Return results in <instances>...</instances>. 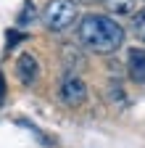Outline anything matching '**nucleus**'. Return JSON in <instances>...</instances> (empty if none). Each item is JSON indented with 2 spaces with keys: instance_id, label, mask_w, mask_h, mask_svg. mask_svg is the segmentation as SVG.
<instances>
[{
  "instance_id": "f257e3e1",
  "label": "nucleus",
  "mask_w": 145,
  "mask_h": 148,
  "mask_svg": "<svg viewBox=\"0 0 145 148\" xmlns=\"http://www.w3.org/2000/svg\"><path fill=\"white\" fill-rule=\"evenodd\" d=\"M79 42L93 53H114L124 42V29L108 16H84L79 24Z\"/></svg>"
},
{
  "instance_id": "f03ea898",
  "label": "nucleus",
  "mask_w": 145,
  "mask_h": 148,
  "mask_svg": "<svg viewBox=\"0 0 145 148\" xmlns=\"http://www.w3.org/2000/svg\"><path fill=\"white\" fill-rule=\"evenodd\" d=\"M77 16H79V8L74 0H50L42 11V21L50 32H66L77 21Z\"/></svg>"
},
{
  "instance_id": "7ed1b4c3",
  "label": "nucleus",
  "mask_w": 145,
  "mask_h": 148,
  "mask_svg": "<svg viewBox=\"0 0 145 148\" xmlns=\"http://www.w3.org/2000/svg\"><path fill=\"white\" fill-rule=\"evenodd\" d=\"M58 95H61V101H63L66 106H79V103H84V98H87V85H84V79L79 77V74L69 71L66 77L61 79Z\"/></svg>"
},
{
  "instance_id": "20e7f679",
  "label": "nucleus",
  "mask_w": 145,
  "mask_h": 148,
  "mask_svg": "<svg viewBox=\"0 0 145 148\" xmlns=\"http://www.w3.org/2000/svg\"><path fill=\"white\" fill-rule=\"evenodd\" d=\"M16 74H19V82L21 85H34L40 77V64L32 53H21L19 61H16Z\"/></svg>"
},
{
  "instance_id": "39448f33",
  "label": "nucleus",
  "mask_w": 145,
  "mask_h": 148,
  "mask_svg": "<svg viewBox=\"0 0 145 148\" xmlns=\"http://www.w3.org/2000/svg\"><path fill=\"white\" fill-rule=\"evenodd\" d=\"M127 71H129L132 82H137V85L145 82V50L142 48H129V53H127Z\"/></svg>"
},
{
  "instance_id": "423d86ee",
  "label": "nucleus",
  "mask_w": 145,
  "mask_h": 148,
  "mask_svg": "<svg viewBox=\"0 0 145 148\" xmlns=\"http://www.w3.org/2000/svg\"><path fill=\"white\" fill-rule=\"evenodd\" d=\"M135 3L137 0H106V8L116 16H129L135 13Z\"/></svg>"
},
{
  "instance_id": "0eeeda50",
  "label": "nucleus",
  "mask_w": 145,
  "mask_h": 148,
  "mask_svg": "<svg viewBox=\"0 0 145 148\" xmlns=\"http://www.w3.org/2000/svg\"><path fill=\"white\" fill-rule=\"evenodd\" d=\"M32 21H34V5L27 0L24 8H21V13H19V24H21V27H27V24H32Z\"/></svg>"
},
{
  "instance_id": "6e6552de",
  "label": "nucleus",
  "mask_w": 145,
  "mask_h": 148,
  "mask_svg": "<svg viewBox=\"0 0 145 148\" xmlns=\"http://www.w3.org/2000/svg\"><path fill=\"white\" fill-rule=\"evenodd\" d=\"M132 27H135V34L140 37V40L145 42V8L135 16V21H132Z\"/></svg>"
},
{
  "instance_id": "1a4fd4ad",
  "label": "nucleus",
  "mask_w": 145,
  "mask_h": 148,
  "mask_svg": "<svg viewBox=\"0 0 145 148\" xmlns=\"http://www.w3.org/2000/svg\"><path fill=\"white\" fill-rule=\"evenodd\" d=\"M21 37H24V34H19V32H16V29H11V32H8V48H13L16 42H19V40H21Z\"/></svg>"
},
{
  "instance_id": "9d476101",
  "label": "nucleus",
  "mask_w": 145,
  "mask_h": 148,
  "mask_svg": "<svg viewBox=\"0 0 145 148\" xmlns=\"http://www.w3.org/2000/svg\"><path fill=\"white\" fill-rule=\"evenodd\" d=\"M5 98V79H3V74H0V103H3Z\"/></svg>"
},
{
  "instance_id": "9b49d317",
  "label": "nucleus",
  "mask_w": 145,
  "mask_h": 148,
  "mask_svg": "<svg viewBox=\"0 0 145 148\" xmlns=\"http://www.w3.org/2000/svg\"><path fill=\"white\" fill-rule=\"evenodd\" d=\"M90 3H95V0H90Z\"/></svg>"
}]
</instances>
